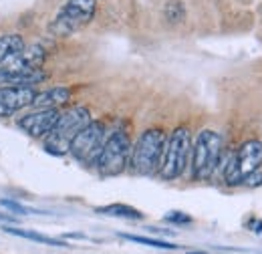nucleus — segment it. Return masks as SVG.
<instances>
[{
	"label": "nucleus",
	"mask_w": 262,
	"mask_h": 254,
	"mask_svg": "<svg viewBox=\"0 0 262 254\" xmlns=\"http://www.w3.org/2000/svg\"><path fill=\"white\" fill-rule=\"evenodd\" d=\"M93 119H91V111L83 105H77V107H71L63 111L57 119V125L53 127V131L45 137V150L53 156H65L69 154V147H71V141L73 137L83 131L85 127L89 125Z\"/></svg>",
	"instance_id": "obj_1"
},
{
	"label": "nucleus",
	"mask_w": 262,
	"mask_h": 254,
	"mask_svg": "<svg viewBox=\"0 0 262 254\" xmlns=\"http://www.w3.org/2000/svg\"><path fill=\"white\" fill-rule=\"evenodd\" d=\"M165 143H167V137H165L164 129H156V127L145 129L131 150V170L139 176L158 174L162 159H164Z\"/></svg>",
	"instance_id": "obj_2"
},
{
	"label": "nucleus",
	"mask_w": 262,
	"mask_h": 254,
	"mask_svg": "<svg viewBox=\"0 0 262 254\" xmlns=\"http://www.w3.org/2000/svg\"><path fill=\"white\" fill-rule=\"evenodd\" d=\"M222 154V135L214 129H202L192 147V178L210 180Z\"/></svg>",
	"instance_id": "obj_3"
},
{
	"label": "nucleus",
	"mask_w": 262,
	"mask_h": 254,
	"mask_svg": "<svg viewBox=\"0 0 262 254\" xmlns=\"http://www.w3.org/2000/svg\"><path fill=\"white\" fill-rule=\"evenodd\" d=\"M131 137L127 131H113L107 135L105 145L101 150V156L97 159V170L103 178H115L119 174H123L129 165L131 159Z\"/></svg>",
	"instance_id": "obj_4"
},
{
	"label": "nucleus",
	"mask_w": 262,
	"mask_h": 254,
	"mask_svg": "<svg viewBox=\"0 0 262 254\" xmlns=\"http://www.w3.org/2000/svg\"><path fill=\"white\" fill-rule=\"evenodd\" d=\"M97 12V0H67L49 25L55 36H71L83 27H87Z\"/></svg>",
	"instance_id": "obj_5"
},
{
	"label": "nucleus",
	"mask_w": 262,
	"mask_h": 254,
	"mask_svg": "<svg viewBox=\"0 0 262 254\" xmlns=\"http://www.w3.org/2000/svg\"><path fill=\"white\" fill-rule=\"evenodd\" d=\"M192 152V135L188 127H178L173 129V133L169 135L167 143H165L164 159L160 165V178L162 180H178L188 165V158Z\"/></svg>",
	"instance_id": "obj_6"
},
{
	"label": "nucleus",
	"mask_w": 262,
	"mask_h": 254,
	"mask_svg": "<svg viewBox=\"0 0 262 254\" xmlns=\"http://www.w3.org/2000/svg\"><path fill=\"white\" fill-rule=\"evenodd\" d=\"M262 165V141L248 139L230 158L224 170V182L228 186H242L248 176L258 172Z\"/></svg>",
	"instance_id": "obj_7"
},
{
	"label": "nucleus",
	"mask_w": 262,
	"mask_h": 254,
	"mask_svg": "<svg viewBox=\"0 0 262 254\" xmlns=\"http://www.w3.org/2000/svg\"><path fill=\"white\" fill-rule=\"evenodd\" d=\"M107 139V129L101 121H91L83 131H79L71 141V156L85 163V165H97L101 150Z\"/></svg>",
	"instance_id": "obj_8"
},
{
	"label": "nucleus",
	"mask_w": 262,
	"mask_h": 254,
	"mask_svg": "<svg viewBox=\"0 0 262 254\" xmlns=\"http://www.w3.org/2000/svg\"><path fill=\"white\" fill-rule=\"evenodd\" d=\"M36 91L33 87L2 85L0 87V117H10L12 113L33 105Z\"/></svg>",
	"instance_id": "obj_9"
},
{
	"label": "nucleus",
	"mask_w": 262,
	"mask_h": 254,
	"mask_svg": "<svg viewBox=\"0 0 262 254\" xmlns=\"http://www.w3.org/2000/svg\"><path fill=\"white\" fill-rule=\"evenodd\" d=\"M61 111L59 109H36L18 119V127L27 131L31 137H47L57 125Z\"/></svg>",
	"instance_id": "obj_10"
},
{
	"label": "nucleus",
	"mask_w": 262,
	"mask_h": 254,
	"mask_svg": "<svg viewBox=\"0 0 262 254\" xmlns=\"http://www.w3.org/2000/svg\"><path fill=\"white\" fill-rule=\"evenodd\" d=\"M47 59V51L40 45H31L25 47L16 57H12L10 61L2 63V69L6 73H20V71H31V69H40Z\"/></svg>",
	"instance_id": "obj_11"
},
{
	"label": "nucleus",
	"mask_w": 262,
	"mask_h": 254,
	"mask_svg": "<svg viewBox=\"0 0 262 254\" xmlns=\"http://www.w3.org/2000/svg\"><path fill=\"white\" fill-rule=\"evenodd\" d=\"M71 101V89L67 87H53L47 91L36 93L33 101V107L36 109H59Z\"/></svg>",
	"instance_id": "obj_12"
},
{
	"label": "nucleus",
	"mask_w": 262,
	"mask_h": 254,
	"mask_svg": "<svg viewBox=\"0 0 262 254\" xmlns=\"http://www.w3.org/2000/svg\"><path fill=\"white\" fill-rule=\"evenodd\" d=\"M25 40L20 34H2L0 36V65L10 61L12 57H16L23 49H25Z\"/></svg>",
	"instance_id": "obj_13"
},
{
	"label": "nucleus",
	"mask_w": 262,
	"mask_h": 254,
	"mask_svg": "<svg viewBox=\"0 0 262 254\" xmlns=\"http://www.w3.org/2000/svg\"><path fill=\"white\" fill-rule=\"evenodd\" d=\"M99 214H107V216H115V218H127V220H141L143 214L131 206L125 204H109V206H103L97 208Z\"/></svg>",
	"instance_id": "obj_14"
},
{
	"label": "nucleus",
	"mask_w": 262,
	"mask_h": 254,
	"mask_svg": "<svg viewBox=\"0 0 262 254\" xmlns=\"http://www.w3.org/2000/svg\"><path fill=\"white\" fill-rule=\"evenodd\" d=\"M4 232L12 234V236H20V238H27V240H34V242H40V244H49V246H69L65 242L57 240V238H51V236H45V234H36L31 230H18V228H4Z\"/></svg>",
	"instance_id": "obj_15"
},
{
	"label": "nucleus",
	"mask_w": 262,
	"mask_h": 254,
	"mask_svg": "<svg viewBox=\"0 0 262 254\" xmlns=\"http://www.w3.org/2000/svg\"><path fill=\"white\" fill-rule=\"evenodd\" d=\"M121 238L137 242V244H145V246H154V248H164V250H176V244H169L164 240H154V238H145V236H135V234H121Z\"/></svg>",
	"instance_id": "obj_16"
},
{
	"label": "nucleus",
	"mask_w": 262,
	"mask_h": 254,
	"mask_svg": "<svg viewBox=\"0 0 262 254\" xmlns=\"http://www.w3.org/2000/svg\"><path fill=\"white\" fill-rule=\"evenodd\" d=\"M164 14H165V18L167 20H182L184 18V14H186V10H184V6H182V2L180 0H169L167 4H165V8H164Z\"/></svg>",
	"instance_id": "obj_17"
},
{
	"label": "nucleus",
	"mask_w": 262,
	"mask_h": 254,
	"mask_svg": "<svg viewBox=\"0 0 262 254\" xmlns=\"http://www.w3.org/2000/svg\"><path fill=\"white\" fill-rule=\"evenodd\" d=\"M0 204H2L6 210H10V212H16V214H33V210H29V208H25L23 204H18V202H12V200H0Z\"/></svg>",
	"instance_id": "obj_18"
},
{
	"label": "nucleus",
	"mask_w": 262,
	"mask_h": 254,
	"mask_svg": "<svg viewBox=\"0 0 262 254\" xmlns=\"http://www.w3.org/2000/svg\"><path fill=\"white\" fill-rule=\"evenodd\" d=\"M165 222L192 224V216H188V214H184V212H171V214H165Z\"/></svg>",
	"instance_id": "obj_19"
},
{
	"label": "nucleus",
	"mask_w": 262,
	"mask_h": 254,
	"mask_svg": "<svg viewBox=\"0 0 262 254\" xmlns=\"http://www.w3.org/2000/svg\"><path fill=\"white\" fill-rule=\"evenodd\" d=\"M244 184H246V186H260L262 184V172L260 170H258V172H254L252 176H248Z\"/></svg>",
	"instance_id": "obj_20"
},
{
	"label": "nucleus",
	"mask_w": 262,
	"mask_h": 254,
	"mask_svg": "<svg viewBox=\"0 0 262 254\" xmlns=\"http://www.w3.org/2000/svg\"><path fill=\"white\" fill-rule=\"evenodd\" d=\"M0 220H6V222H12V218L8 214H0Z\"/></svg>",
	"instance_id": "obj_21"
},
{
	"label": "nucleus",
	"mask_w": 262,
	"mask_h": 254,
	"mask_svg": "<svg viewBox=\"0 0 262 254\" xmlns=\"http://www.w3.org/2000/svg\"><path fill=\"white\" fill-rule=\"evenodd\" d=\"M190 254H204V252H190Z\"/></svg>",
	"instance_id": "obj_22"
}]
</instances>
